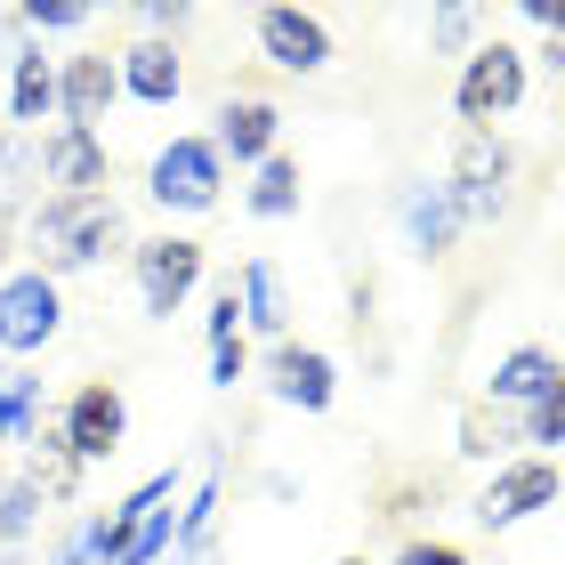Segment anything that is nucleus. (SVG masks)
Returning <instances> with one entry per match:
<instances>
[{"instance_id": "f257e3e1", "label": "nucleus", "mask_w": 565, "mask_h": 565, "mask_svg": "<svg viewBox=\"0 0 565 565\" xmlns=\"http://www.w3.org/2000/svg\"><path fill=\"white\" fill-rule=\"evenodd\" d=\"M33 243H41L49 267H97V259L121 243L114 194H49L41 218H33Z\"/></svg>"}, {"instance_id": "f03ea898", "label": "nucleus", "mask_w": 565, "mask_h": 565, "mask_svg": "<svg viewBox=\"0 0 565 565\" xmlns=\"http://www.w3.org/2000/svg\"><path fill=\"white\" fill-rule=\"evenodd\" d=\"M518 97H525V49L518 41H477L469 65H460V89H452L460 121H469V130H493L501 114H518Z\"/></svg>"}, {"instance_id": "7ed1b4c3", "label": "nucleus", "mask_w": 565, "mask_h": 565, "mask_svg": "<svg viewBox=\"0 0 565 565\" xmlns=\"http://www.w3.org/2000/svg\"><path fill=\"white\" fill-rule=\"evenodd\" d=\"M218 186H226V162L211 138H170L146 170V194L162 211H218Z\"/></svg>"}, {"instance_id": "20e7f679", "label": "nucleus", "mask_w": 565, "mask_h": 565, "mask_svg": "<svg viewBox=\"0 0 565 565\" xmlns=\"http://www.w3.org/2000/svg\"><path fill=\"white\" fill-rule=\"evenodd\" d=\"M57 323H65V299H57V275H49V267H24V275L0 282V348H9V355L49 348Z\"/></svg>"}, {"instance_id": "39448f33", "label": "nucleus", "mask_w": 565, "mask_h": 565, "mask_svg": "<svg viewBox=\"0 0 565 565\" xmlns=\"http://www.w3.org/2000/svg\"><path fill=\"white\" fill-rule=\"evenodd\" d=\"M509 170H518V162H509V146H501L493 130H469V138H460V162H452V178H445L452 211L484 226V218L501 211V194H509Z\"/></svg>"}, {"instance_id": "423d86ee", "label": "nucleus", "mask_w": 565, "mask_h": 565, "mask_svg": "<svg viewBox=\"0 0 565 565\" xmlns=\"http://www.w3.org/2000/svg\"><path fill=\"white\" fill-rule=\"evenodd\" d=\"M65 452L82 460H114L121 452V436H130V404H121V388L114 380H89V388H73V404H65Z\"/></svg>"}, {"instance_id": "0eeeda50", "label": "nucleus", "mask_w": 565, "mask_h": 565, "mask_svg": "<svg viewBox=\"0 0 565 565\" xmlns=\"http://www.w3.org/2000/svg\"><path fill=\"white\" fill-rule=\"evenodd\" d=\"M202 282V243L194 235H162V243H138V299L146 316H178Z\"/></svg>"}, {"instance_id": "6e6552de", "label": "nucleus", "mask_w": 565, "mask_h": 565, "mask_svg": "<svg viewBox=\"0 0 565 565\" xmlns=\"http://www.w3.org/2000/svg\"><path fill=\"white\" fill-rule=\"evenodd\" d=\"M557 484H565V477H557V460H509V469L477 493V525H484V533L525 525L533 509H550V501H557Z\"/></svg>"}, {"instance_id": "1a4fd4ad", "label": "nucleus", "mask_w": 565, "mask_h": 565, "mask_svg": "<svg viewBox=\"0 0 565 565\" xmlns=\"http://www.w3.org/2000/svg\"><path fill=\"white\" fill-rule=\"evenodd\" d=\"M259 49L282 73H323L331 65V24L316 9H259Z\"/></svg>"}, {"instance_id": "9d476101", "label": "nucleus", "mask_w": 565, "mask_h": 565, "mask_svg": "<svg viewBox=\"0 0 565 565\" xmlns=\"http://www.w3.org/2000/svg\"><path fill=\"white\" fill-rule=\"evenodd\" d=\"M114 97H121V65L106 57V49L73 57V65H65V82H57V106H65V121H73V130H97Z\"/></svg>"}, {"instance_id": "9b49d317", "label": "nucleus", "mask_w": 565, "mask_h": 565, "mask_svg": "<svg viewBox=\"0 0 565 565\" xmlns=\"http://www.w3.org/2000/svg\"><path fill=\"white\" fill-rule=\"evenodd\" d=\"M41 178L57 194H106V146H97V130H65L41 146Z\"/></svg>"}, {"instance_id": "f8f14e48", "label": "nucleus", "mask_w": 565, "mask_h": 565, "mask_svg": "<svg viewBox=\"0 0 565 565\" xmlns=\"http://www.w3.org/2000/svg\"><path fill=\"white\" fill-rule=\"evenodd\" d=\"M275 396L299 404V413H331V396H340V372H331L323 348H275Z\"/></svg>"}, {"instance_id": "ddd939ff", "label": "nucleus", "mask_w": 565, "mask_h": 565, "mask_svg": "<svg viewBox=\"0 0 565 565\" xmlns=\"http://www.w3.org/2000/svg\"><path fill=\"white\" fill-rule=\"evenodd\" d=\"M275 130H282V114L267 106V97H226V106H218V162H226V153H235V162H267V153H275Z\"/></svg>"}, {"instance_id": "4468645a", "label": "nucleus", "mask_w": 565, "mask_h": 565, "mask_svg": "<svg viewBox=\"0 0 565 565\" xmlns=\"http://www.w3.org/2000/svg\"><path fill=\"white\" fill-rule=\"evenodd\" d=\"M121 89H130L138 106H170V97L186 89V65H178V49H170V41L121 49Z\"/></svg>"}, {"instance_id": "2eb2a0df", "label": "nucleus", "mask_w": 565, "mask_h": 565, "mask_svg": "<svg viewBox=\"0 0 565 565\" xmlns=\"http://www.w3.org/2000/svg\"><path fill=\"white\" fill-rule=\"evenodd\" d=\"M557 380H565V364H557L550 348H509L501 364H493V404H525V413H533Z\"/></svg>"}, {"instance_id": "dca6fc26", "label": "nucleus", "mask_w": 565, "mask_h": 565, "mask_svg": "<svg viewBox=\"0 0 565 565\" xmlns=\"http://www.w3.org/2000/svg\"><path fill=\"white\" fill-rule=\"evenodd\" d=\"M404 235H413L420 259H445L452 235H460V211H452V194L445 186H413L404 194Z\"/></svg>"}, {"instance_id": "f3484780", "label": "nucleus", "mask_w": 565, "mask_h": 565, "mask_svg": "<svg viewBox=\"0 0 565 565\" xmlns=\"http://www.w3.org/2000/svg\"><path fill=\"white\" fill-rule=\"evenodd\" d=\"M235 299H243V323H250V331H267V340H282V331H291V299H282L275 259H250L243 282H235Z\"/></svg>"}, {"instance_id": "a211bd4d", "label": "nucleus", "mask_w": 565, "mask_h": 565, "mask_svg": "<svg viewBox=\"0 0 565 565\" xmlns=\"http://www.w3.org/2000/svg\"><path fill=\"white\" fill-rule=\"evenodd\" d=\"M211 525H218V460H211V477H202L194 484V501L186 509H178V565H202V557H211Z\"/></svg>"}, {"instance_id": "6ab92c4d", "label": "nucleus", "mask_w": 565, "mask_h": 565, "mask_svg": "<svg viewBox=\"0 0 565 565\" xmlns=\"http://www.w3.org/2000/svg\"><path fill=\"white\" fill-rule=\"evenodd\" d=\"M33 420H41V372H24V364H0V445L33 436Z\"/></svg>"}, {"instance_id": "aec40b11", "label": "nucleus", "mask_w": 565, "mask_h": 565, "mask_svg": "<svg viewBox=\"0 0 565 565\" xmlns=\"http://www.w3.org/2000/svg\"><path fill=\"white\" fill-rule=\"evenodd\" d=\"M49 106H57V73H49L41 49H24V57H17V82H9V121H41Z\"/></svg>"}, {"instance_id": "412c9836", "label": "nucleus", "mask_w": 565, "mask_h": 565, "mask_svg": "<svg viewBox=\"0 0 565 565\" xmlns=\"http://www.w3.org/2000/svg\"><path fill=\"white\" fill-rule=\"evenodd\" d=\"M509 445H518V420H509L501 404H469V413H460V452L469 460H493Z\"/></svg>"}, {"instance_id": "4be33fe9", "label": "nucleus", "mask_w": 565, "mask_h": 565, "mask_svg": "<svg viewBox=\"0 0 565 565\" xmlns=\"http://www.w3.org/2000/svg\"><path fill=\"white\" fill-rule=\"evenodd\" d=\"M250 211H259V218H291L299 211V162H291V153H267V162H259Z\"/></svg>"}, {"instance_id": "5701e85b", "label": "nucleus", "mask_w": 565, "mask_h": 565, "mask_svg": "<svg viewBox=\"0 0 565 565\" xmlns=\"http://www.w3.org/2000/svg\"><path fill=\"white\" fill-rule=\"evenodd\" d=\"M41 509H49V493L33 477H17V484H0V542H24V533L41 525Z\"/></svg>"}, {"instance_id": "b1692460", "label": "nucleus", "mask_w": 565, "mask_h": 565, "mask_svg": "<svg viewBox=\"0 0 565 565\" xmlns=\"http://www.w3.org/2000/svg\"><path fill=\"white\" fill-rule=\"evenodd\" d=\"M170 542H178V501H170V509H153V518L130 533V542H121L114 565H153V557H170Z\"/></svg>"}, {"instance_id": "393cba45", "label": "nucleus", "mask_w": 565, "mask_h": 565, "mask_svg": "<svg viewBox=\"0 0 565 565\" xmlns=\"http://www.w3.org/2000/svg\"><path fill=\"white\" fill-rule=\"evenodd\" d=\"M17 24H33V33H82L89 9H82V0H24Z\"/></svg>"}, {"instance_id": "a878e982", "label": "nucleus", "mask_w": 565, "mask_h": 565, "mask_svg": "<svg viewBox=\"0 0 565 565\" xmlns=\"http://www.w3.org/2000/svg\"><path fill=\"white\" fill-rule=\"evenodd\" d=\"M525 445H565V380L525 413Z\"/></svg>"}, {"instance_id": "bb28decb", "label": "nucleus", "mask_w": 565, "mask_h": 565, "mask_svg": "<svg viewBox=\"0 0 565 565\" xmlns=\"http://www.w3.org/2000/svg\"><path fill=\"white\" fill-rule=\"evenodd\" d=\"M243 340V299H235V282L211 299V348H235Z\"/></svg>"}, {"instance_id": "cd10ccee", "label": "nucleus", "mask_w": 565, "mask_h": 565, "mask_svg": "<svg viewBox=\"0 0 565 565\" xmlns=\"http://www.w3.org/2000/svg\"><path fill=\"white\" fill-rule=\"evenodd\" d=\"M477 24H484L477 9H436V41H445V49H469V41H477Z\"/></svg>"}, {"instance_id": "c85d7f7f", "label": "nucleus", "mask_w": 565, "mask_h": 565, "mask_svg": "<svg viewBox=\"0 0 565 565\" xmlns=\"http://www.w3.org/2000/svg\"><path fill=\"white\" fill-rule=\"evenodd\" d=\"M396 565H469V550H460V542H404Z\"/></svg>"}, {"instance_id": "c756f323", "label": "nucleus", "mask_w": 565, "mask_h": 565, "mask_svg": "<svg viewBox=\"0 0 565 565\" xmlns=\"http://www.w3.org/2000/svg\"><path fill=\"white\" fill-rule=\"evenodd\" d=\"M243 364H250V355H243V340H235V348H211V388H235V380H243Z\"/></svg>"}, {"instance_id": "7c9ffc66", "label": "nucleus", "mask_w": 565, "mask_h": 565, "mask_svg": "<svg viewBox=\"0 0 565 565\" xmlns=\"http://www.w3.org/2000/svg\"><path fill=\"white\" fill-rule=\"evenodd\" d=\"M518 17H525V24H542V33H565V0H525Z\"/></svg>"}, {"instance_id": "2f4dec72", "label": "nucleus", "mask_w": 565, "mask_h": 565, "mask_svg": "<svg viewBox=\"0 0 565 565\" xmlns=\"http://www.w3.org/2000/svg\"><path fill=\"white\" fill-rule=\"evenodd\" d=\"M542 57H550V73H565V33H550V49H542Z\"/></svg>"}, {"instance_id": "473e14b6", "label": "nucleus", "mask_w": 565, "mask_h": 565, "mask_svg": "<svg viewBox=\"0 0 565 565\" xmlns=\"http://www.w3.org/2000/svg\"><path fill=\"white\" fill-rule=\"evenodd\" d=\"M340 565H364V557H340Z\"/></svg>"}]
</instances>
